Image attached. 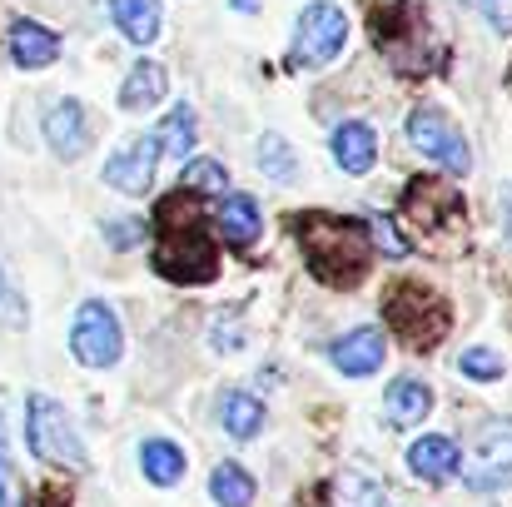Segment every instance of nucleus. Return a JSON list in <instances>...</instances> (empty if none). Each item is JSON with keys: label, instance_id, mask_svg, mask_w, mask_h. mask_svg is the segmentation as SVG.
<instances>
[{"label": "nucleus", "instance_id": "33", "mask_svg": "<svg viewBox=\"0 0 512 507\" xmlns=\"http://www.w3.org/2000/svg\"><path fill=\"white\" fill-rule=\"evenodd\" d=\"M483 15H488V25L498 30V35H512V0H473Z\"/></svg>", "mask_w": 512, "mask_h": 507}, {"label": "nucleus", "instance_id": "35", "mask_svg": "<svg viewBox=\"0 0 512 507\" xmlns=\"http://www.w3.org/2000/svg\"><path fill=\"white\" fill-rule=\"evenodd\" d=\"M229 5H234V10H254V0H229Z\"/></svg>", "mask_w": 512, "mask_h": 507}, {"label": "nucleus", "instance_id": "3", "mask_svg": "<svg viewBox=\"0 0 512 507\" xmlns=\"http://www.w3.org/2000/svg\"><path fill=\"white\" fill-rule=\"evenodd\" d=\"M25 443L50 468H70V473L85 468V443L75 433V418L50 393H35L30 398V408H25Z\"/></svg>", "mask_w": 512, "mask_h": 507}, {"label": "nucleus", "instance_id": "23", "mask_svg": "<svg viewBox=\"0 0 512 507\" xmlns=\"http://www.w3.org/2000/svg\"><path fill=\"white\" fill-rule=\"evenodd\" d=\"M254 478L239 468V463H219L214 473H209V498L219 507H249L254 503Z\"/></svg>", "mask_w": 512, "mask_h": 507}, {"label": "nucleus", "instance_id": "32", "mask_svg": "<svg viewBox=\"0 0 512 507\" xmlns=\"http://www.w3.org/2000/svg\"><path fill=\"white\" fill-rule=\"evenodd\" d=\"M105 234H110V244H115V249H135V244L145 239V224H140V219H115Z\"/></svg>", "mask_w": 512, "mask_h": 507}, {"label": "nucleus", "instance_id": "16", "mask_svg": "<svg viewBox=\"0 0 512 507\" xmlns=\"http://www.w3.org/2000/svg\"><path fill=\"white\" fill-rule=\"evenodd\" d=\"M55 55H60V35L45 30L40 20H15L10 25V60L20 70H45V65H55Z\"/></svg>", "mask_w": 512, "mask_h": 507}, {"label": "nucleus", "instance_id": "21", "mask_svg": "<svg viewBox=\"0 0 512 507\" xmlns=\"http://www.w3.org/2000/svg\"><path fill=\"white\" fill-rule=\"evenodd\" d=\"M184 468H189V458H184V448H174L170 438L140 443V473H145L155 488H174V483L184 478Z\"/></svg>", "mask_w": 512, "mask_h": 507}, {"label": "nucleus", "instance_id": "13", "mask_svg": "<svg viewBox=\"0 0 512 507\" xmlns=\"http://www.w3.org/2000/svg\"><path fill=\"white\" fill-rule=\"evenodd\" d=\"M214 224H219V239H224V244H234V249H249V244L259 239V229H264L259 199H254V194H239V189L219 194Z\"/></svg>", "mask_w": 512, "mask_h": 507}, {"label": "nucleus", "instance_id": "7", "mask_svg": "<svg viewBox=\"0 0 512 507\" xmlns=\"http://www.w3.org/2000/svg\"><path fill=\"white\" fill-rule=\"evenodd\" d=\"M70 353H75L85 368H115V363H120L125 329H120V319H115L110 304H100V299L80 304V314H75V324H70Z\"/></svg>", "mask_w": 512, "mask_h": 507}, {"label": "nucleus", "instance_id": "29", "mask_svg": "<svg viewBox=\"0 0 512 507\" xmlns=\"http://www.w3.org/2000/svg\"><path fill=\"white\" fill-rule=\"evenodd\" d=\"M368 224V239L383 249V254H393V259H403L408 254V239H398V229H393V219H383V214H373V219H363Z\"/></svg>", "mask_w": 512, "mask_h": 507}, {"label": "nucleus", "instance_id": "10", "mask_svg": "<svg viewBox=\"0 0 512 507\" xmlns=\"http://www.w3.org/2000/svg\"><path fill=\"white\" fill-rule=\"evenodd\" d=\"M403 214H408L418 229L438 234V229H448V224L463 214V194H458L453 184H443V179H413L408 194H403Z\"/></svg>", "mask_w": 512, "mask_h": 507}, {"label": "nucleus", "instance_id": "28", "mask_svg": "<svg viewBox=\"0 0 512 507\" xmlns=\"http://www.w3.org/2000/svg\"><path fill=\"white\" fill-rule=\"evenodd\" d=\"M503 353H493V348H468L463 358H458V373L463 378H478V383H493V378H503Z\"/></svg>", "mask_w": 512, "mask_h": 507}, {"label": "nucleus", "instance_id": "9", "mask_svg": "<svg viewBox=\"0 0 512 507\" xmlns=\"http://www.w3.org/2000/svg\"><path fill=\"white\" fill-rule=\"evenodd\" d=\"M408 140H413V150H423L428 160H438V165L453 169V174H468L473 169V150H468L463 130L438 105H423V110L408 115Z\"/></svg>", "mask_w": 512, "mask_h": 507}, {"label": "nucleus", "instance_id": "30", "mask_svg": "<svg viewBox=\"0 0 512 507\" xmlns=\"http://www.w3.org/2000/svg\"><path fill=\"white\" fill-rule=\"evenodd\" d=\"M0 324H10V329L25 324V299H20V289L5 279V269H0Z\"/></svg>", "mask_w": 512, "mask_h": 507}, {"label": "nucleus", "instance_id": "1", "mask_svg": "<svg viewBox=\"0 0 512 507\" xmlns=\"http://www.w3.org/2000/svg\"><path fill=\"white\" fill-rule=\"evenodd\" d=\"M294 234H299L304 264L314 269L319 284L353 289V284L368 274V264H373V239H368V224H363V219L309 209V214L294 219Z\"/></svg>", "mask_w": 512, "mask_h": 507}, {"label": "nucleus", "instance_id": "26", "mask_svg": "<svg viewBox=\"0 0 512 507\" xmlns=\"http://www.w3.org/2000/svg\"><path fill=\"white\" fill-rule=\"evenodd\" d=\"M259 169H264L269 179H294V174H299L294 150H289L284 135H264V140H259Z\"/></svg>", "mask_w": 512, "mask_h": 507}, {"label": "nucleus", "instance_id": "34", "mask_svg": "<svg viewBox=\"0 0 512 507\" xmlns=\"http://www.w3.org/2000/svg\"><path fill=\"white\" fill-rule=\"evenodd\" d=\"M503 224H508V234H512V184L503 189Z\"/></svg>", "mask_w": 512, "mask_h": 507}, {"label": "nucleus", "instance_id": "11", "mask_svg": "<svg viewBox=\"0 0 512 507\" xmlns=\"http://www.w3.org/2000/svg\"><path fill=\"white\" fill-rule=\"evenodd\" d=\"M155 165H160V145H155V135H140L120 155H110L105 184H115L120 194H145L155 184Z\"/></svg>", "mask_w": 512, "mask_h": 507}, {"label": "nucleus", "instance_id": "4", "mask_svg": "<svg viewBox=\"0 0 512 507\" xmlns=\"http://www.w3.org/2000/svg\"><path fill=\"white\" fill-rule=\"evenodd\" d=\"M383 314H388V329L408 348H433L448 334V304L433 289H423V284H398L383 299Z\"/></svg>", "mask_w": 512, "mask_h": 507}, {"label": "nucleus", "instance_id": "20", "mask_svg": "<svg viewBox=\"0 0 512 507\" xmlns=\"http://www.w3.org/2000/svg\"><path fill=\"white\" fill-rule=\"evenodd\" d=\"M219 423H224L229 438L249 443V438L264 433V403H259L254 393H244V388H229V393L219 398Z\"/></svg>", "mask_w": 512, "mask_h": 507}, {"label": "nucleus", "instance_id": "8", "mask_svg": "<svg viewBox=\"0 0 512 507\" xmlns=\"http://www.w3.org/2000/svg\"><path fill=\"white\" fill-rule=\"evenodd\" d=\"M463 483L478 493H493L512 483V423L508 418H483L473 433V453L463 463Z\"/></svg>", "mask_w": 512, "mask_h": 507}, {"label": "nucleus", "instance_id": "22", "mask_svg": "<svg viewBox=\"0 0 512 507\" xmlns=\"http://www.w3.org/2000/svg\"><path fill=\"white\" fill-rule=\"evenodd\" d=\"M165 85H170L165 65L140 60V65L125 75V85H120V105H125V110H150V105H160V100H165Z\"/></svg>", "mask_w": 512, "mask_h": 507}, {"label": "nucleus", "instance_id": "18", "mask_svg": "<svg viewBox=\"0 0 512 507\" xmlns=\"http://www.w3.org/2000/svg\"><path fill=\"white\" fill-rule=\"evenodd\" d=\"M105 5H110V20L120 25V35H125L130 45L160 40V25H165L160 0H105Z\"/></svg>", "mask_w": 512, "mask_h": 507}, {"label": "nucleus", "instance_id": "2", "mask_svg": "<svg viewBox=\"0 0 512 507\" xmlns=\"http://www.w3.org/2000/svg\"><path fill=\"white\" fill-rule=\"evenodd\" d=\"M155 269L170 284H209L219 274V249L194 219V199L184 209V224L174 219V204H160V244H155Z\"/></svg>", "mask_w": 512, "mask_h": 507}, {"label": "nucleus", "instance_id": "27", "mask_svg": "<svg viewBox=\"0 0 512 507\" xmlns=\"http://www.w3.org/2000/svg\"><path fill=\"white\" fill-rule=\"evenodd\" d=\"M339 507H388L383 488L368 483L363 473H343L339 478Z\"/></svg>", "mask_w": 512, "mask_h": 507}, {"label": "nucleus", "instance_id": "15", "mask_svg": "<svg viewBox=\"0 0 512 507\" xmlns=\"http://www.w3.org/2000/svg\"><path fill=\"white\" fill-rule=\"evenodd\" d=\"M329 358H334V368L343 378H368V373L383 368V334L378 329H353L329 348Z\"/></svg>", "mask_w": 512, "mask_h": 507}, {"label": "nucleus", "instance_id": "19", "mask_svg": "<svg viewBox=\"0 0 512 507\" xmlns=\"http://www.w3.org/2000/svg\"><path fill=\"white\" fill-rule=\"evenodd\" d=\"M373 160H378V135L363 120H343L334 130V165L343 174H368Z\"/></svg>", "mask_w": 512, "mask_h": 507}, {"label": "nucleus", "instance_id": "5", "mask_svg": "<svg viewBox=\"0 0 512 507\" xmlns=\"http://www.w3.org/2000/svg\"><path fill=\"white\" fill-rule=\"evenodd\" d=\"M373 40L398 70H428V20L413 0H398L373 15Z\"/></svg>", "mask_w": 512, "mask_h": 507}, {"label": "nucleus", "instance_id": "17", "mask_svg": "<svg viewBox=\"0 0 512 507\" xmlns=\"http://www.w3.org/2000/svg\"><path fill=\"white\" fill-rule=\"evenodd\" d=\"M458 443L453 438H443V433H423L413 448H408V468L418 473V478H428V483H443V478H453L458 473Z\"/></svg>", "mask_w": 512, "mask_h": 507}, {"label": "nucleus", "instance_id": "14", "mask_svg": "<svg viewBox=\"0 0 512 507\" xmlns=\"http://www.w3.org/2000/svg\"><path fill=\"white\" fill-rule=\"evenodd\" d=\"M383 413H388L393 428H418V423L433 413V388H428L423 378L403 373V378L388 383V393H383Z\"/></svg>", "mask_w": 512, "mask_h": 507}, {"label": "nucleus", "instance_id": "6", "mask_svg": "<svg viewBox=\"0 0 512 507\" xmlns=\"http://www.w3.org/2000/svg\"><path fill=\"white\" fill-rule=\"evenodd\" d=\"M343 40H348V20H343L339 5L329 0H314L304 5L299 25H294V65L299 70H324L343 55Z\"/></svg>", "mask_w": 512, "mask_h": 507}, {"label": "nucleus", "instance_id": "25", "mask_svg": "<svg viewBox=\"0 0 512 507\" xmlns=\"http://www.w3.org/2000/svg\"><path fill=\"white\" fill-rule=\"evenodd\" d=\"M224 184H229V174H224L219 160H189L184 174H179L184 194H224Z\"/></svg>", "mask_w": 512, "mask_h": 507}, {"label": "nucleus", "instance_id": "12", "mask_svg": "<svg viewBox=\"0 0 512 507\" xmlns=\"http://www.w3.org/2000/svg\"><path fill=\"white\" fill-rule=\"evenodd\" d=\"M45 145L60 160H80L90 150V120H85V105L80 100H55L45 110Z\"/></svg>", "mask_w": 512, "mask_h": 507}, {"label": "nucleus", "instance_id": "24", "mask_svg": "<svg viewBox=\"0 0 512 507\" xmlns=\"http://www.w3.org/2000/svg\"><path fill=\"white\" fill-rule=\"evenodd\" d=\"M194 140H199V120H194V110L189 105H174L170 115H165V125H160V135H155V145L174 155V160H184L189 150H194Z\"/></svg>", "mask_w": 512, "mask_h": 507}, {"label": "nucleus", "instance_id": "31", "mask_svg": "<svg viewBox=\"0 0 512 507\" xmlns=\"http://www.w3.org/2000/svg\"><path fill=\"white\" fill-rule=\"evenodd\" d=\"M0 507H20V488H15V463H10V448L0 438Z\"/></svg>", "mask_w": 512, "mask_h": 507}]
</instances>
